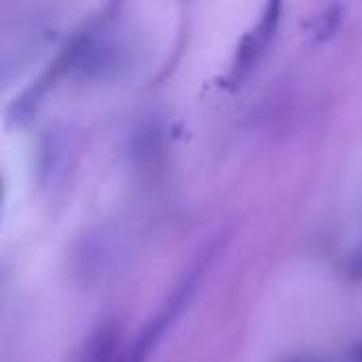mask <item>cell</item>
Listing matches in <instances>:
<instances>
[{
  "mask_svg": "<svg viewBox=\"0 0 362 362\" xmlns=\"http://www.w3.org/2000/svg\"><path fill=\"white\" fill-rule=\"evenodd\" d=\"M210 261L212 255L202 252V257L176 282L174 291L165 297V301L155 312V316L142 327L140 335L132 341V346L125 350L119 362H146V358L157 350V346L165 339V335L174 329V325L180 320V316L189 310L191 301L199 291V284L204 282L210 269Z\"/></svg>",
  "mask_w": 362,
  "mask_h": 362,
  "instance_id": "obj_1",
  "label": "cell"
},
{
  "mask_svg": "<svg viewBox=\"0 0 362 362\" xmlns=\"http://www.w3.org/2000/svg\"><path fill=\"white\" fill-rule=\"evenodd\" d=\"M282 2L284 0H265V6H263V13H261L257 28H252L244 36V40L238 49V55L233 62V76L235 78H244L265 55V51H267L269 42L274 40L276 30L280 25Z\"/></svg>",
  "mask_w": 362,
  "mask_h": 362,
  "instance_id": "obj_2",
  "label": "cell"
},
{
  "mask_svg": "<svg viewBox=\"0 0 362 362\" xmlns=\"http://www.w3.org/2000/svg\"><path fill=\"white\" fill-rule=\"evenodd\" d=\"M117 335L108 327H100L81 350L78 362H119L117 358Z\"/></svg>",
  "mask_w": 362,
  "mask_h": 362,
  "instance_id": "obj_3",
  "label": "cell"
}]
</instances>
